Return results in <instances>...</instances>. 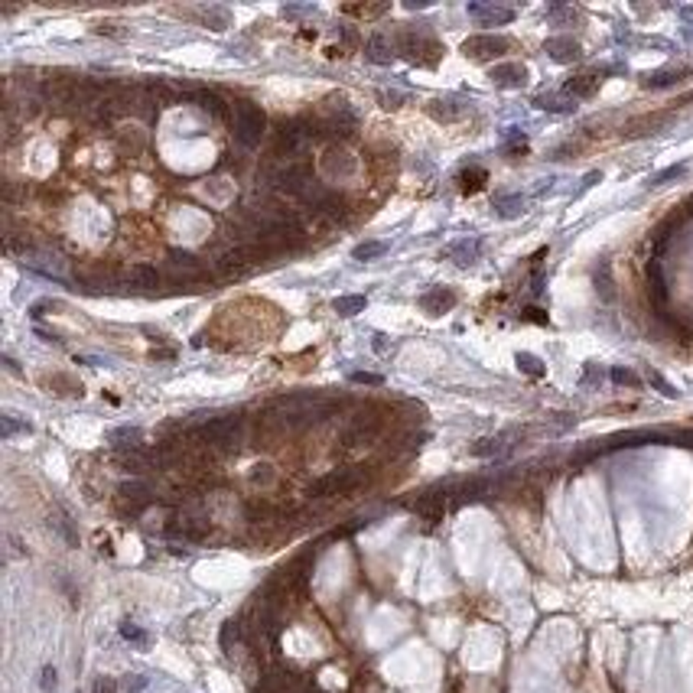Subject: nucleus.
I'll return each instance as SVG.
<instances>
[{
  "instance_id": "f257e3e1",
  "label": "nucleus",
  "mask_w": 693,
  "mask_h": 693,
  "mask_svg": "<svg viewBox=\"0 0 693 693\" xmlns=\"http://www.w3.org/2000/svg\"><path fill=\"white\" fill-rule=\"evenodd\" d=\"M267 130V114L254 101H235V143L241 150H257L261 147V137H264Z\"/></svg>"
},
{
  "instance_id": "f03ea898",
  "label": "nucleus",
  "mask_w": 693,
  "mask_h": 693,
  "mask_svg": "<svg viewBox=\"0 0 693 693\" xmlns=\"http://www.w3.org/2000/svg\"><path fill=\"white\" fill-rule=\"evenodd\" d=\"M362 482V472L358 469H335L329 472L326 479L319 482H313L310 485V495L313 498H329V495H349V491L355 489Z\"/></svg>"
},
{
  "instance_id": "7ed1b4c3",
  "label": "nucleus",
  "mask_w": 693,
  "mask_h": 693,
  "mask_svg": "<svg viewBox=\"0 0 693 693\" xmlns=\"http://www.w3.org/2000/svg\"><path fill=\"white\" fill-rule=\"evenodd\" d=\"M511 40H505V36H472L462 43V53L475 59V62H489V59H498L511 49Z\"/></svg>"
},
{
  "instance_id": "20e7f679",
  "label": "nucleus",
  "mask_w": 693,
  "mask_h": 693,
  "mask_svg": "<svg viewBox=\"0 0 693 693\" xmlns=\"http://www.w3.org/2000/svg\"><path fill=\"white\" fill-rule=\"evenodd\" d=\"M322 170L329 173L332 179H349L355 173V157L349 150H339V147H329V153L322 157Z\"/></svg>"
},
{
  "instance_id": "39448f33",
  "label": "nucleus",
  "mask_w": 693,
  "mask_h": 693,
  "mask_svg": "<svg viewBox=\"0 0 693 693\" xmlns=\"http://www.w3.org/2000/svg\"><path fill=\"white\" fill-rule=\"evenodd\" d=\"M420 306H423L430 316H439V313H446V310L456 306V293L446 290V287H433V290H427V293L420 297Z\"/></svg>"
},
{
  "instance_id": "423d86ee",
  "label": "nucleus",
  "mask_w": 693,
  "mask_h": 693,
  "mask_svg": "<svg viewBox=\"0 0 693 693\" xmlns=\"http://www.w3.org/2000/svg\"><path fill=\"white\" fill-rule=\"evenodd\" d=\"M693 69H658V72H648L644 78H641V85L644 88H671V85H681L683 78L690 75Z\"/></svg>"
},
{
  "instance_id": "0eeeda50",
  "label": "nucleus",
  "mask_w": 693,
  "mask_h": 693,
  "mask_svg": "<svg viewBox=\"0 0 693 693\" xmlns=\"http://www.w3.org/2000/svg\"><path fill=\"white\" fill-rule=\"evenodd\" d=\"M469 17L482 23V26H495V23H511L514 20V10L508 7H491V3H469Z\"/></svg>"
},
{
  "instance_id": "6e6552de",
  "label": "nucleus",
  "mask_w": 693,
  "mask_h": 693,
  "mask_svg": "<svg viewBox=\"0 0 693 693\" xmlns=\"http://www.w3.org/2000/svg\"><path fill=\"white\" fill-rule=\"evenodd\" d=\"M491 82L498 88H521L527 82V69L524 65H495L491 69Z\"/></svg>"
},
{
  "instance_id": "1a4fd4ad",
  "label": "nucleus",
  "mask_w": 693,
  "mask_h": 693,
  "mask_svg": "<svg viewBox=\"0 0 693 693\" xmlns=\"http://www.w3.org/2000/svg\"><path fill=\"white\" fill-rule=\"evenodd\" d=\"M166 264H170L173 270H176V274L182 270V274H186L189 280H202V277H205V274H202V264H199V261H195V257H192L189 251H170V254H166Z\"/></svg>"
},
{
  "instance_id": "9d476101",
  "label": "nucleus",
  "mask_w": 693,
  "mask_h": 693,
  "mask_svg": "<svg viewBox=\"0 0 693 693\" xmlns=\"http://www.w3.org/2000/svg\"><path fill=\"white\" fill-rule=\"evenodd\" d=\"M599 85H602L599 75H573V78L563 85V91L576 101V98H593L599 91Z\"/></svg>"
},
{
  "instance_id": "9b49d317",
  "label": "nucleus",
  "mask_w": 693,
  "mask_h": 693,
  "mask_svg": "<svg viewBox=\"0 0 693 693\" xmlns=\"http://www.w3.org/2000/svg\"><path fill=\"white\" fill-rule=\"evenodd\" d=\"M192 101L202 107V111L215 114V118H225V114H228V105H225V98L218 95V91H212V88H195V91H192Z\"/></svg>"
},
{
  "instance_id": "f8f14e48",
  "label": "nucleus",
  "mask_w": 693,
  "mask_h": 693,
  "mask_svg": "<svg viewBox=\"0 0 693 693\" xmlns=\"http://www.w3.org/2000/svg\"><path fill=\"white\" fill-rule=\"evenodd\" d=\"M544 49L550 53V59H554V62H576V59L583 55V49H579V43H576V40H547Z\"/></svg>"
},
{
  "instance_id": "ddd939ff",
  "label": "nucleus",
  "mask_w": 693,
  "mask_h": 693,
  "mask_svg": "<svg viewBox=\"0 0 693 693\" xmlns=\"http://www.w3.org/2000/svg\"><path fill=\"white\" fill-rule=\"evenodd\" d=\"M128 280L134 283V287L150 290V287H157V283H160V270H157V267H150V264H130L128 267Z\"/></svg>"
},
{
  "instance_id": "4468645a",
  "label": "nucleus",
  "mask_w": 693,
  "mask_h": 693,
  "mask_svg": "<svg viewBox=\"0 0 693 693\" xmlns=\"http://www.w3.org/2000/svg\"><path fill=\"white\" fill-rule=\"evenodd\" d=\"M107 443L111 446H118V449H140V430L137 427H118V430H111L107 433Z\"/></svg>"
},
{
  "instance_id": "2eb2a0df",
  "label": "nucleus",
  "mask_w": 693,
  "mask_h": 693,
  "mask_svg": "<svg viewBox=\"0 0 693 693\" xmlns=\"http://www.w3.org/2000/svg\"><path fill=\"white\" fill-rule=\"evenodd\" d=\"M365 55H368L371 62H378V65H387L391 59H394V49H391V43H387L384 36H371L368 46H365Z\"/></svg>"
},
{
  "instance_id": "dca6fc26",
  "label": "nucleus",
  "mask_w": 693,
  "mask_h": 693,
  "mask_svg": "<svg viewBox=\"0 0 693 693\" xmlns=\"http://www.w3.org/2000/svg\"><path fill=\"white\" fill-rule=\"evenodd\" d=\"M446 257H453V261L462 267L472 264V261L479 257V241H469V238H466V241H456V245L446 247Z\"/></svg>"
},
{
  "instance_id": "f3484780",
  "label": "nucleus",
  "mask_w": 693,
  "mask_h": 693,
  "mask_svg": "<svg viewBox=\"0 0 693 693\" xmlns=\"http://www.w3.org/2000/svg\"><path fill=\"white\" fill-rule=\"evenodd\" d=\"M485 179H489V173L482 170V166H469V170H462V176H459V189L462 192H479L482 186H485Z\"/></svg>"
},
{
  "instance_id": "a211bd4d",
  "label": "nucleus",
  "mask_w": 693,
  "mask_h": 693,
  "mask_svg": "<svg viewBox=\"0 0 693 693\" xmlns=\"http://www.w3.org/2000/svg\"><path fill=\"white\" fill-rule=\"evenodd\" d=\"M511 437H514V433H502V437L482 439V443H475V446H472V453H475V456H495V453H502V449L511 446V443H508Z\"/></svg>"
},
{
  "instance_id": "6ab92c4d",
  "label": "nucleus",
  "mask_w": 693,
  "mask_h": 693,
  "mask_svg": "<svg viewBox=\"0 0 693 693\" xmlns=\"http://www.w3.org/2000/svg\"><path fill=\"white\" fill-rule=\"evenodd\" d=\"M495 209L502 218H518L524 212V199L521 195H495Z\"/></svg>"
},
{
  "instance_id": "aec40b11",
  "label": "nucleus",
  "mask_w": 693,
  "mask_h": 693,
  "mask_svg": "<svg viewBox=\"0 0 693 693\" xmlns=\"http://www.w3.org/2000/svg\"><path fill=\"white\" fill-rule=\"evenodd\" d=\"M365 306H368L365 297H339L332 303V310L339 313V316H358V313H365Z\"/></svg>"
},
{
  "instance_id": "412c9836",
  "label": "nucleus",
  "mask_w": 693,
  "mask_h": 693,
  "mask_svg": "<svg viewBox=\"0 0 693 693\" xmlns=\"http://www.w3.org/2000/svg\"><path fill=\"white\" fill-rule=\"evenodd\" d=\"M459 114H462V107H449V101H430V118L433 121L453 124V121H459Z\"/></svg>"
},
{
  "instance_id": "4be33fe9",
  "label": "nucleus",
  "mask_w": 693,
  "mask_h": 693,
  "mask_svg": "<svg viewBox=\"0 0 693 693\" xmlns=\"http://www.w3.org/2000/svg\"><path fill=\"white\" fill-rule=\"evenodd\" d=\"M534 105L544 107V111H573L576 101L573 98H560V95H541V98H534Z\"/></svg>"
},
{
  "instance_id": "5701e85b",
  "label": "nucleus",
  "mask_w": 693,
  "mask_h": 693,
  "mask_svg": "<svg viewBox=\"0 0 693 693\" xmlns=\"http://www.w3.org/2000/svg\"><path fill=\"white\" fill-rule=\"evenodd\" d=\"M384 251H387V245H384V241H365V245H358L352 251V257H355V261H378Z\"/></svg>"
},
{
  "instance_id": "b1692460",
  "label": "nucleus",
  "mask_w": 693,
  "mask_h": 693,
  "mask_svg": "<svg viewBox=\"0 0 693 693\" xmlns=\"http://www.w3.org/2000/svg\"><path fill=\"white\" fill-rule=\"evenodd\" d=\"M0 433H3V439H10L13 433H30V423H26V420H17L13 414H7L3 416V430H0Z\"/></svg>"
},
{
  "instance_id": "393cba45",
  "label": "nucleus",
  "mask_w": 693,
  "mask_h": 693,
  "mask_svg": "<svg viewBox=\"0 0 693 693\" xmlns=\"http://www.w3.org/2000/svg\"><path fill=\"white\" fill-rule=\"evenodd\" d=\"M121 635H124V638H128V641H134V644H140V648H147V631H143V629H137V625H134V622H124V625H121Z\"/></svg>"
},
{
  "instance_id": "a878e982",
  "label": "nucleus",
  "mask_w": 693,
  "mask_h": 693,
  "mask_svg": "<svg viewBox=\"0 0 693 693\" xmlns=\"http://www.w3.org/2000/svg\"><path fill=\"white\" fill-rule=\"evenodd\" d=\"M518 365H521V371L534 374V378H541V374H544V362H541V358H534V355H527V352L518 355Z\"/></svg>"
},
{
  "instance_id": "bb28decb",
  "label": "nucleus",
  "mask_w": 693,
  "mask_h": 693,
  "mask_svg": "<svg viewBox=\"0 0 693 693\" xmlns=\"http://www.w3.org/2000/svg\"><path fill=\"white\" fill-rule=\"evenodd\" d=\"M683 173H687V166H683V163H677V166H667L664 173H658V176H651V186H664V182L677 179V176H683Z\"/></svg>"
},
{
  "instance_id": "cd10ccee",
  "label": "nucleus",
  "mask_w": 693,
  "mask_h": 693,
  "mask_svg": "<svg viewBox=\"0 0 693 693\" xmlns=\"http://www.w3.org/2000/svg\"><path fill=\"white\" fill-rule=\"evenodd\" d=\"M648 378H651V384H654V387H658V391H661L664 397H677V394H681V391H677V387H674L671 381H664V378H661L658 371H651Z\"/></svg>"
},
{
  "instance_id": "c85d7f7f",
  "label": "nucleus",
  "mask_w": 693,
  "mask_h": 693,
  "mask_svg": "<svg viewBox=\"0 0 693 693\" xmlns=\"http://www.w3.org/2000/svg\"><path fill=\"white\" fill-rule=\"evenodd\" d=\"M270 479H274V469H270L267 462H264V466H254V472H251V482H261V485H267Z\"/></svg>"
},
{
  "instance_id": "c756f323",
  "label": "nucleus",
  "mask_w": 693,
  "mask_h": 693,
  "mask_svg": "<svg viewBox=\"0 0 693 693\" xmlns=\"http://www.w3.org/2000/svg\"><path fill=\"white\" fill-rule=\"evenodd\" d=\"M352 381L355 384H371V387H378V384H384L381 374H368V371H355L352 374Z\"/></svg>"
},
{
  "instance_id": "7c9ffc66",
  "label": "nucleus",
  "mask_w": 693,
  "mask_h": 693,
  "mask_svg": "<svg viewBox=\"0 0 693 693\" xmlns=\"http://www.w3.org/2000/svg\"><path fill=\"white\" fill-rule=\"evenodd\" d=\"M387 7H345V13H355V17H381Z\"/></svg>"
},
{
  "instance_id": "2f4dec72",
  "label": "nucleus",
  "mask_w": 693,
  "mask_h": 693,
  "mask_svg": "<svg viewBox=\"0 0 693 693\" xmlns=\"http://www.w3.org/2000/svg\"><path fill=\"white\" fill-rule=\"evenodd\" d=\"M205 20L215 23V30H225V26H228V13L225 10H205Z\"/></svg>"
},
{
  "instance_id": "473e14b6",
  "label": "nucleus",
  "mask_w": 693,
  "mask_h": 693,
  "mask_svg": "<svg viewBox=\"0 0 693 693\" xmlns=\"http://www.w3.org/2000/svg\"><path fill=\"white\" fill-rule=\"evenodd\" d=\"M143 687H147V677H140V674H134V677L124 681V693H140Z\"/></svg>"
},
{
  "instance_id": "72a5a7b5",
  "label": "nucleus",
  "mask_w": 693,
  "mask_h": 693,
  "mask_svg": "<svg viewBox=\"0 0 693 693\" xmlns=\"http://www.w3.org/2000/svg\"><path fill=\"white\" fill-rule=\"evenodd\" d=\"M55 683H59L55 671H53V667H43V677H40V687H43L46 693H49V690H55Z\"/></svg>"
},
{
  "instance_id": "f704fd0d",
  "label": "nucleus",
  "mask_w": 693,
  "mask_h": 693,
  "mask_svg": "<svg viewBox=\"0 0 693 693\" xmlns=\"http://www.w3.org/2000/svg\"><path fill=\"white\" fill-rule=\"evenodd\" d=\"M95 693H118V683L111 681V677H101V681L95 683Z\"/></svg>"
},
{
  "instance_id": "c9c22d12",
  "label": "nucleus",
  "mask_w": 693,
  "mask_h": 693,
  "mask_svg": "<svg viewBox=\"0 0 693 693\" xmlns=\"http://www.w3.org/2000/svg\"><path fill=\"white\" fill-rule=\"evenodd\" d=\"M612 381H619V384H638V378H635L631 371H622V368H615V371H612Z\"/></svg>"
},
{
  "instance_id": "e433bc0d",
  "label": "nucleus",
  "mask_w": 693,
  "mask_h": 693,
  "mask_svg": "<svg viewBox=\"0 0 693 693\" xmlns=\"http://www.w3.org/2000/svg\"><path fill=\"white\" fill-rule=\"evenodd\" d=\"M53 306H55L53 299H43V303H36V306L30 310V316L33 319H40V316H46V310H53Z\"/></svg>"
},
{
  "instance_id": "4c0bfd02",
  "label": "nucleus",
  "mask_w": 693,
  "mask_h": 693,
  "mask_svg": "<svg viewBox=\"0 0 693 693\" xmlns=\"http://www.w3.org/2000/svg\"><path fill=\"white\" fill-rule=\"evenodd\" d=\"M384 107H401V95H381Z\"/></svg>"
}]
</instances>
